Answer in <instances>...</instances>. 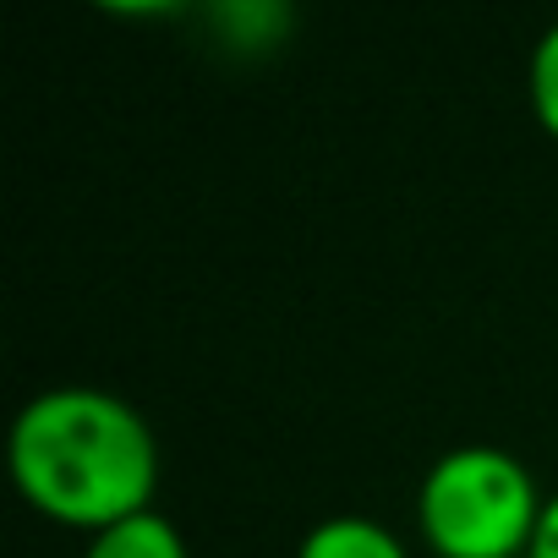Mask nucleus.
I'll return each mask as SVG.
<instances>
[{"label":"nucleus","instance_id":"3","mask_svg":"<svg viewBox=\"0 0 558 558\" xmlns=\"http://www.w3.org/2000/svg\"><path fill=\"white\" fill-rule=\"evenodd\" d=\"M296 558H411V553H405V542H400L384 520H373V514H329V520H318V525L302 536Z\"/></svg>","mask_w":558,"mask_h":558},{"label":"nucleus","instance_id":"1","mask_svg":"<svg viewBox=\"0 0 558 558\" xmlns=\"http://www.w3.org/2000/svg\"><path fill=\"white\" fill-rule=\"evenodd\" d=\"M7 471L45 520L99 536L154 509L159 444L121 395L61 384L17 411L7 433Z\"/></svg>","mask_w":558,"mask_h":558},{"label":"nucleus","instance_id":"6","mask_svg":"<svg viewBox=\"0 0 558 558\" xmlns=\"http://www.w3.org/2000/svg\"><path fill=\"white\" fill-rule=\"evenodd\" d=\"M525 558H558V493L542 504V520H536V536H531Z\"/></svg>","mask_w":558,"mask_h":558},{"label":"nucleus","instance_id":"4","mask_svg":"<svg viewBox=\"0 0 558 558\" xmlns=\"http://www.w3.org/2000/svg\"><path fill=\"white\" fill-rule=\"evenodd\" d=\"M83 558H192V553H186V536L175 531V520H165L159 509H143V514L88 536Z\"/></svg>","mask_w":558,"mask_h":558},{"label":"nucleus","instance_id":"2","mask_svg":"<svg viewBox=\"0 0 558 558\" xmlns=\"http://www.w3.org/2000/svg\"><path fill=\"white\" fill-rule=\"evenodd\" d=\"M542 504L525 460L498 444H460L427 465L416 525L438 558H525Z\"/></svg>","mask_w":558,"mask_h":558},{"label":"nucleus","instance_id":"5","mask_svg":"<svg viewBox=\"0 0 558 558\" xmlns=\"http://www.w3.org/2000/svg\"><path fill=\"white\" fill-rule=\"evenodd\" d=\"M525 94H531V110L542 121V132L558 143V23L536 39L531 50V66H525Z\"/></svg>","mask_w":558,"mask_h":558}]
</instances>
